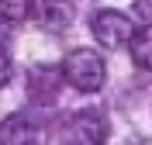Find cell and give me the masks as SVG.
Masks as SVG:
<instances>
[{
    "instance_id": "cell-1",
    "label": "cell",
    "mask_w": 152,
    "mask_h": 145,
    "mask_svg": "<svg viewBox=\"0 0 152 145\" xmlns=\"http://www.w3.org/2000/svg\"><path fill=\"white\" fill-rule=\"evenodd\" d=\"M62 76L80 93H97L107 79V62L97 55L94 48H73L66 55V62H62Z\"/></svg>"
},
{
    "instance_id": "cell-2",
    "label": "cell",
    "mask_w": 152,
    "mask_h": 145,
    "mask_svg": "<svg viewBox=\"0 0 152 145\" xmlns=\"http://www.w3.org/2000/svg\"><path fill=\"white\" fill-rule=\"evenodd\" d=\"M90 31L104 48H121V45H128L135 28L128 21V14H121V10H97L94 21H90Z\"/></svg>"
},
{
    "instance_id": "cell-3",
    "label": "cell",
    "mask_w": 152,
    "mask_h": 145,
    "mask_svg": "<svg viewBox=\"0 0 152 145\" xmlns=\"http://www.w3.org/2000/svg\"><path fill=\"white\" fill-rule=\"evenodd\" d=\"M128 55L138 69H149L152 73V21H145L138 31H132L128 38Z\"/></svg>"
},
{
    "instance_id": "cell-4",
    "label": "cell",
    "mask_w": 152,
    "mask_h": 145,
    "mask_svg": "<svg viewBox=\"0 0 152 145\" xmlns=\"http://www.w3.org/2000/svg\"><path fill=\"white\" fill-rule=\"evenodd\" d=\"M21 125H24V117H7L4 121V128H0V142H35L38 131H21Z\"/></svg>"
},
{
    "instance_id": "cell-5",
    "label": "cell",
    "mask_w": 152,
    "mask_h": 145,
    "mask_svg": "<svg viewBox=\"0 0 152 145\" xmlns=\"http://www.w3.org/2000/svg\"><path fill=\"white\" fill-rule=\"evenodd\" d=\"M31 14V0H0V17L4 21H24Z\"/></svg>"
},
{
    "instance_id": "cell-6",
    "label": "cell",
    "mask_w": 152,
    "mask_h": 145,
    "mask_svg": "<svg viewBox=\"0 0 152 145\" xmlns=\"http://www.w3.org/2000/svg\"><path fill=\"white\" fill-rule=\"evenodd\" d=\"M10 79V55H7V48L0 45V87Z\"/></svg>"
},
{
    "instance_id": "cell-7",
    "label": "cell",
    "mask_w": 152,
    "mask_h": 145,
    "mask_svg": "<svg viewBox=\"0 0 152 145\" xmlns=\"http://www.w3.org/2000/svg\"><path fill=\"white\" fill-rule=\"evenodd\" d=\"M135 10H138L145 21H152V0H135Z\"/></svg>"
}]
</instances>
